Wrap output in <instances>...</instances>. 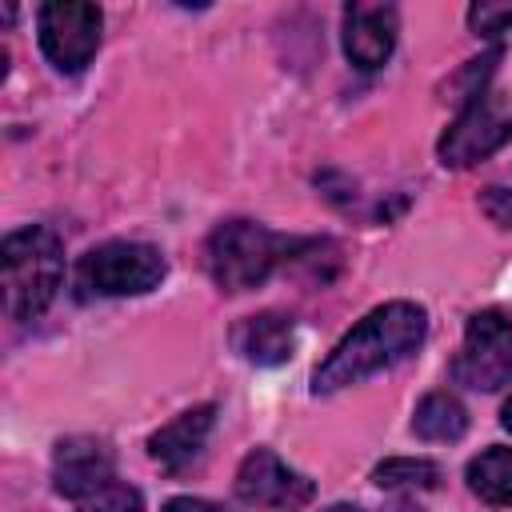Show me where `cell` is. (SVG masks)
Wrapping results in <instances>:
<instances>
[{
  "mask_svg": "<svg viewBox=\"0 0 512 512\" xmlns=\"http://www.w3.org/2000/svg\"><path fill=\"white\" fill-rule=\"evenodd\" d=\"M464 480H468V488L484 504H492V508L512 504V448H500V444L496 448H484L480 456L468 460Z\"/></svg>",
  "mask_w": 512,
  "mask_h": 512,
  "instance_id": "5bb4252c",
  "label": "cell"
},
{
  "mask_svg": "<svg viewBox=\"0 0 512 512\" xmlns=\"http://www.w3.org/2000/svg\"><path fill=\"white\" fill-rule=\"evenodd\" d=\"M4 308L12 320H36L64 284V244L52 228L28 224L4 236Z\"/></svg>",
  "mask_w": 512,
  "mask_h": 512,
  "instance_id": "3957f363",
  "label": "cell"
},
{
  "mask_svg": "<svg viewBox=\"0 0 512 512\" xmlns=\"http://www.w3.org/2000/svg\"><path fill=\"white\" fill-rule=\"evenodd\" d=\"M164 512H232V508L212 504V500H200V496H172L164 504Z\"/></svg>",
  "mask_w": 512,
  "mask_h": 512,
  "instance_id": "d6986e66",
  "label": "cell"
},
{
  "mask_svg": "<svg viewBox=\"0 0 512 512\" xmlns=\"http://www.w3.org/2000/svg\"><path fill=\"white\" fill-rule=\"evenodd\" d=\"M168 264L160 248L140 240H104L88 248L76 264L80 296H144L160 288Z\"/></svg>",
  "mask_w": 512,
  "mask_h": 512,
  "instance_id": "277c9868",
  "label": "cell"
},
{
  "mask_svg": "<svg viewBox=\"0 0 512 512\" xmlns=\"http://www.w3.org/2000/svg\"><path fill=\"white\" fill-rule=\"evenodd\" d=\"M216 424V404H196L188 412H180L176 420H168L164 428H156L148 436V452L164 472H184L204 456L208 432Z\"/></svg>",
  "mask_w": 512,
  "mask_h": 512,
  "instance_id": "8fae6325",
  "label": "cell"
},
{
  "mask_svg": "<svg viewBox=\"0 0 512 512\" xmlns=\"http://www.w3.org/2000/svg\"><path fill=\"white\" fill-rule=\"evenodd\" d=\"M228 340H232V348L248 364L272 368V364H284L296 352V320L268 308V312H256V316L236 320L232 332H228Z\"/></svg>",
  "mask_w": 512,
  "mask_h": 512,
  "instance_id": "7c38bea8",
  "label": "cell"
},
{
  "mask_svg": "<svg viewBox=\"0 0 512 512\" xmlns=\"http://www.w3.org/2000/svg\"><path fill=\"white\" fill-rule=\"evenodd\" d=\"M76 512H144V496L132 488V484H104L100 492H92L88 500L76 504Z\"/></svg>",
  "mask_w": 512,
  "mask_h": 512,
  "instance_id": "2e32d148",
  "label": "cell"
},
{
  "mask_svg": "<svg viewBox=\"0 0 512 512\" xmlns=\"http://www.w3.org/2000/svg\"><path fill=\"white\" fill-rule=\"evenodd\" d=\"M480 208L488 212V220L492 224H500V228H512V192L508 188H484L480 192Z\"/></svg>",
  "mask_w": 512,
  "mask_h": 512,
  "instance_id": "ac0fdd59",
  "label": "cell"
},
{
  "mask_svg": "<svg viewBox=\"0 0 512 512\" xmlns=\"http://www.w3.org/2000/svg\"><path fill=\"white\" fill-rule=\"evenodd\" d=\"M500 424L512 432V396H508V400H504V408H500Z\"/></svg>",
  "mask_w": 512,
  "mask_h": 512,
  "instance_id": "ffe728a7",
  "label": "cell"
},
{
  "mask_svg": "<svg viewBox=\"0 0 512 512\" xmlns=\"http://www.w3.org/2000/svg\"><path fill=\"white\" fill-rule=\"evenodd\" d=\"M468 432V408L452 392H428L412 412V436L428 444H452Z\"/></svg>",
  "mask_w": 512,
  "mask_h": 512,
  "instance_id": "4fadbf2b",
  "label": "cell"
},
{
  "mask_svg": "<svg viewBox=\"0 0 512 512\" xmlns=\"http://www.w3.org/2000/svg\"><path fill=\"white\" fill-rule=\"evenodd\" d=\"M452 376L472 392H496L512 380V316L508 312L484 308L468 316Z\"/></svg>",
  "mask_w": 512,
  "mask_h": 512,
  "instance_id": "5b68a950",
  "label": "cell"
},
{
  "mask_svg": "<svg viewBox=\"0 0 512 512\" xmlns=\"http://www.w3.org/2000/svg\"><path fill=\"white\" fill-rule=\"evenodd\" d=\"M100 28H104L100 8L84 4V0H48L36 12L40 48L68 76H76L92 64V56L100 48Z\"/></svg>",
  "mask_w": 512,
  "mask_h": 512,
  "instance_id": "8992f818",
  "label": "cell"
},
{
  "mask_svg": "<svg viewBox=\"0 0 512 512\" xmlns=\"http://www.w3.org/2000/svg\"><path fill=\"white\" fill-rule=\"evenodd\" d=\"M508 140H512V116L500 108V100L492 92L476 88V92H468V104L440 136L436 152H440V164H448V168H472V164L488 160L492 152H500Z\"/></svg>",
  "mask_w": 512,
  "mask_h": 512,
  "instance_id": "52a82bcc",
  "label": "cell"
},
{
  "mask_svg": "<svg viewBox=\"0 0 512 512\" xmlns=\"http://www.w3.org/2000/svg\"><path fill=\"white\" fill-rule=\"evenodd\" d=\"M236 496L252 508H276V512H300L316 500V484L288 468L272 448H252L236 468Z\"/></svg>",
  "mask_w": 512,
  "mask_h": 512,
  "instance_id": "ba28073f",
  "label": "cell"
},
{
  "mask_svg": "<svg viewBox=\"0 0 512 512\" xmlns=\"http://www.w3.org/2000/svg\"><path fill=\"white\" fill-rule=\"evenodd\" d=\"M428 336V312L412 300H388L372 308L360 324H352L340 344L316 364L312 372V396H332L340 388H352L400 360H408Z\"/></svg>",
  "mask_w": 512,
  "mask_h": 512,
  "instance_id": "6da1fadb",
  "label": "cell"
},
{
  "mask_svg": "<svg viewBox=\"0 0 512 512\" xmlns=\"http://www.w3.org/2000/svg\"><path fill=\"white\" fill-rule=\"evenodd\" d=\"M304 240L280 236L256 220H224L212 228L208 244H204V268L212 276L216 288L224 292H248L256 284H264L280 264H288L300 252Z\"/></svg>",
  "mask_w": 512,
  "mask_h": 512,
  "instance_id": "7a4b0ae2",
  "label": "cell"
},
{
  "mask_svg": "<svg viewBox=\"0 0 512 512\" xmlns=\"http://www.w3.org/2000/svg\"><path fill=\"white\" fill-rule=\"evenodd\" d=\"M372 480L380 488H408V492L436 488L440 484V464L420 460V456H392V460H384V464L372 468Z\"/></svg>",
  "mask_w": 512,
  "mask_h": 512,
  "instance_id": "9a60e30c",
  "label": "cell"
},
{
  "mask_svg": "<svg viewBox=\"0 0 512 512\" xmlns=\"http://www.w3.org/2000/svg\"><path fill=\"white\" fill-rule=\"evenodd\" d=\"M468 28L476 36H500V32H512V4H472L468 8Z\"/></svg>",
  "mask_w": 512,
  "mask_h": 512,
  "instance_id": "e0dca14e",
  "label": "cell"
},
{
  "mask_svg": "<svg viewBox=\"0 0 512 512\" xmlns=\"http://www.w3.org/2000/svg\"><path fill=\"white\" fill-rule=\"evenodd\" d=\"M116 480V456L96 436H68L52 452V484L68 500H88L104 484Z\"/></svg>",
  "mask_w": 512,
  "mask_h": 512,
  "instance_id": "9c48e42d",
  "label": "cell"
},
{
  "mask_svg": "<svg viewBox=\"0 0 512 512\" xmlns=\"http://www.w3.org/2000/svg\"><path fill=\"white\" fill-rule=\"evenodd\" d=\"M324 512H364V508H356V504H332V508H324Z\"/></svg>",
  "mask_w": 512,
  "mask_h": 512,
  "instance_id": "44dd1931",
  "label": "cell"
},
{
  "mask_svg": "<svg viewBox=\"0 0 512 512\" xmlns=\"http://www.w3.org/2000/svg\"><path fill=\"white\" fill-rule=\"evenodd\" d=\"M396 32H400L396 4H348L340 16L344 56L360 72H376L380 64H388V56L396 48Z\"/></svg>",
  "mask_w": 512,
  "mask_h": 512,
  "instance_id": "30bf717a",
  "label": "cell"
}]
</instances>
